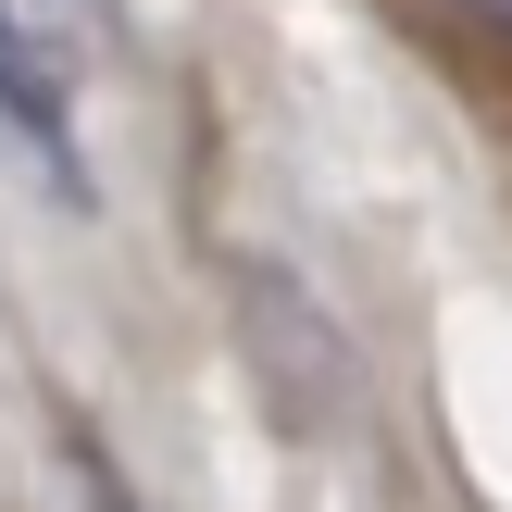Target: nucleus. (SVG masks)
Segmentation results:
<instances>
[{
  "label": "nucleus",
  "mask_w": 512,
  "mask_h": 512,
  "mask_svg": "<svg viewBox=\"0 0 512 512\" xmlns=\"http://www.w3.org/2000/svg\"><path fill=\"white\" fill-rule=\"evenodd\" d=\"M0 138L25 150V175H38L50 200H88V150H75V88L63 63L38 50V25L0 0Z\"/></svg>",
  "instance_id": "1"
},
{
  "label": "nucleus",
  "mask_w": 512,
  "mask_h": 512,
  "mask_svg": "<svg viewBox=\"0 0 512 512\" xmlns=\"http://www.w3.org/2000/svg\"><path fill=\"white\" fill-rule=\"evenodd\" d=\"M75 488H88V512H150V500L113 475V450H75Z\"/></svg>",
  "instance_id": "2"
},
{
  "label": "nucleus",
  "mask_w": 512,
  "mask_h": 512,
  "mask_svg": "<svg viewBox=\"0 0 512 512\" xmlns=\"http://www.w3.org/2000/svg\"><path fill=\"white\" fill-rule=\"evenodd\" d=\"M438 13H450V25H475V38H500V50H512V0H438Z\"/></svg>",
  "instance_id": "3"
}]
</instances>
